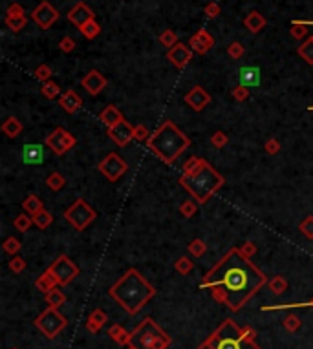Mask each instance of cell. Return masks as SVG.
<instances>
[{
    "label": "cell",
    "mask_w": 313,
    "mask_h": 349,
    "mask_svg": "<svg viewBox=\"0 0 313 349\" xmlns=\"http://www.w3.org/2000/svg\"><path fill=\"white\" fill-rule=\"evenodd\" d=\"M40 91H42V95L46 97V99H55V97L61 93V88H59L57 82H42V88H40Z\"/></svg>",
    "instance_id": "obj_36"
},
{
    "label": "cell",
    "mask_w": 313,
    "mask_h": 349,
    "mask_svg": "<svg viewBox=\"0 0 313 349\" xmlns=\"http://www.w3.org/2000/svg\"><path fill=\"white\" fill-rule=\"evenodd\" d=\"M35 79L37 81H40V82H48L50 81V77L53 75V72H52V68L48 66V64H40L37 70H35Z\"/></svg>",
    "instance_id": "obj_40"
},
{
    "label": "cell",
    "mask_w": 313,
    "mask_h": 349,
    "mask_svg": "<svg viewBox=\"0 0 313 349\" xmlns=\"http://www.w3.org/2000/svg\"><path fill=\"white\" fill-rule=\"evenodd\" d=\"M299 55L306 61V63L313 66V35L306 40V42H302L299 46Z\"/></svg>",
    "instance_id": "obj_30"
},
{
    "label": "cell",
    "mask_w": 313,
    "mask_h": 349,
    "mask_svg": "<svg viewBox=\"0 0 313 349\" xmlns=\"http://www.w3.org/2000/svg\"><path fill=\"white\" fill-rule=\"evenodd\" d=\"M189 251H191V254H193V256L200 258V256H202V254L207 251V247H205V243H203L202 239L196 238V239H193V241L189 243Z\"/></svg>",
    "instance_id": "obj_41"
},
{
    "label": "cell",
    "mask_w": 313,
    "mask_h": 349,
    "mask_svg": "<svg viewBox=\"0 0 313 349\" xmlns=\"http://www.w3.org/2000/svg\"><path fill=\"white\" fill-rule=\"evenodd\" d=\"M97 168H99V172H101L103 176H106L108 181H117V179L126 172V168L128 167H126V163L123 161L121 156H117L116 152H112L99 163V167Z\"/></svg>",
    "instance_id": "obj_10"
},
{
    "label": "cell",
    "mask_w": 313,
    "mask_h": 349,
    "mask_svg": "<svg viewBox=\"0 0 313 349\" xmlns=\"http://www.w3.org/2000/svg\"><path fill=\"white\" fill-rule=\"evenodd\" d=\"M189 44H191V49H193V52L203 55V53H207L209 49L214 46V38H212L211 33H207L205 29H198L196 33L189 38Z\"/></svg>",
    "instance_id": "obj_17"
},
{
    "label": "cell",
    "mask_w": 313,
    "mask_h": 349,
    "mask_svg": "<svg viewBox=\"0 0 313 349\" xmlns=\"http://www.w3.org/2000/svg\"><path fill=\"white\" fill-rule=\"evenodd\" d=\"M167 59H169L170 63L178 68V70H182V68H185L189 63H191V59H193V52H191V49H189L185 44L178 42L176 46H172V48L167 52Z\"/></svg>",
    "instance_id": "obj_16"
},
{
    "label": "cell",
    "mask_w": 313,
    "mask_h": 349,
    "mask_svg": "<svg viewBox=\"0 0 313 349\" xmlns=\"http://www.w3.org/2000/svg\"><path fill=\"white\" fill-rule=\"evenodd\" d=\"M46 146H50L53 154L63 156V154H66L68 150L75 146V137L64 128H55L46 139Z\"/></svg>",
    "instance_id": "obj_11"
},
{
    "label": "cell",
    "mask_w": 313,
    "mask_h": 349,
    "mask_svg": "<svg viewBox=\"0 0 313 349\" xmlns=\"http://www.w3.org/2000/svg\"><path fill=\"white\" fill-rule=\"evenodd\" d=\"M24 267H26V262L22 258H19V256H15V258L10 262V269L13 271V273H22Z\"/></svg>",
    "instance_id": "obj_54"
},
{
    "label": "cell",
    "mask_w": 313,
    "mask_h": 349,
    "mask_svg": "<svg viewBox=\"0 0 313 349\" xmlns=\"http://www.w3.org/2000/svg\"><path fill=\"white\" fill-rule=\"evenodd\" d=\"M299 318H297V316H288V318H286V327H288V329H297V327H299Z\"/></svg>",
    "instance_id": "obj_57"
},
{
    "label": "cell",
    "mask_w": 313,
    "mask_h": 349,
    "mask_svg": "<svg viewBox=\"0 0 313 349\" xmlns=\"http://www.w3.org/2000/svg\"><path fill=\"white\" fill-rule=\"evenodd\" d=\"M211 143H212L214 148H223V146L229 143V137H227L223 132H214L212 137H211Z\"/></svg>",
    "instance_id": "obj_44"
},
{
    "label": "cell",
    "mask_w": 313,
    "mask_h": 349,
    "mask_svg": "<svg viewBox=\"0 0 313 349\" xmlns=\"http://www.w3.org/2000/svg\"><path fill=\"white\" fill-rule=\"evenodd\" d=\"M270 287L273 289V292H277V294H282V292L286 291L288 283H286V280L282 276H275L273 280L270 282Z\"/></svg>",
    "instance_id": "obj_45"
},
{
    "label": "cell",
    "mask_w": 313,
    "mask_h": 349,
    "mask_svg": "<svg viewBox=\"0 0 313 349\" xmlns=\"http://www.w3.org/2000/svg\"><path fill=\"white\" fill-rule=\"evenodd\" d=\"M159 42H161V46H165V48H172V46H176L178 44V35L174 33L172 29H165L163 33L159 35Z\"/></svg>",
    "instance_id": "obj_35"
},
{
    "label": "cell",
    "mask_w": 313,
    "mask_h": 349,
    "mask_svg": "<svg viewBox=\"0 0 313 349\" xmlns=\"http://www.w3.org/2000/svg\"><path fill=\"white\" fill-rule=\"evenodd\" d=\"M264 283L265 276L249 258L240 249H231L203 278L202 287H211L218 302L226 304L231 311H238Z\"/></svg>",
    "instance_id": "obj_1"
},
{
    "label": "cell",
    "mask_w": 313,
    "mask_h": 349,
    "mask_svg": "<svg viewBox=\"0 0 313 349\" xmlns=\"http://www.w3.org/2000/svg\"><path fill=\"white\" fill-rule=\"evenodd\" d=\"M289 31H291L293 38H299V40H300V38H304L306 35H308V26L304 24V22H293Z\"/></svg>",
    "instance_id": "obj_42"
},
{
    "label": "cell",
    "mask_w": 313,
    "mask_h": 349,
    "mask_svg": "<svg viewBox=\"0 0 313 349\" xmlns=\"http://www.w3.org/2000/svg\"><path fill=\"white\" fill-rule=\"evenodd\" d=\"M244 26L249 29L251 33H260L262 29L265 28L264 15L258 13V11H251V13L247 15L246 19H244Z\"/></svg>",
    "instance_id": "obj_23"
},
{
    "label": "cell",
    "mask_w": 313,
    "mask_h": 349,
    "mask_svg": "<svg viewBox=\"0 0 313 349\" xmlns=\"http://www.w3.org/2000/svg\"><path fill=\"white\" fill-rule=\"evenodd\" d=\"M22 209H24V212H26V214H29V216H35V214H39L40 211H44L42 201H40L37 196H33V194L26 197L24 203H22Z\"/></svg>",
    "instance_id": "obj_26"
},
{
    "label": "cell",
    "mask_w": 313,
    "mask_h": 349,
    "mask_svg": "<svg viewBox=\"0 0 313 349\" xmlns=\"http://www.w3.org/2000/svg\"><path fill=\"white\" fill-rule=\"evenodd\" d=\"M240 84L246 88H255L260 84V68L258 66H242L238 70Z\"/></svg>",
    "instance_id": "obj_20"
},
{
    "label": "cell",
    "mask_w": 313,
    "mask_h": 349,
    "mask_svg": "<svg viewBox=\"0 0 313 349\" xmlns=\"http://www.w3.org/2000/svg\"><path fill=\"white\" fill-rule=\"evenodd\" d=\"M200 349H258L255 344V331L238 327L233 320H226Z\"/></svg>",
    "instance_id": "obj_3"
},
{
    "label": "cell",
    "mask_w": 313,
    "mask_h": 349,
    "mask_svg": "<svg viewBox=\"0 0 313 349\" xmlns=\"http://www.w3.org/2000/svg\"><path fill=\"white\" fill-rule=\"evenodd\" d=\"M66 17H68V20H70L73 26L82 28V26L86 24V22L94 20V11H92V8H88L84 2H77V4L73 6L72 10L68 11Z\"/></svg>",
    "instance_id": "obj_15"
},
{
    "label": "cell",
    "mask_w": 313,
    "mask_h": 349,
    "mask_svg": "<svg viewBox=\"0 0 313 349\" xmlns=\"http://www.w3.org/2000/svg\"><path fill=\"white\" fill-rule=\"evenodd\" d=\"M134 139H138V141H149L150 135H149V130H147V126H145V125L134 126Z\"/></svg>",
    "instance_id": "obj_52"
},
{
    "label": "cell",
    "mask_w": 313,
    "mask_h": 349,
    "mask_svg": "<svg viewBox=\"0 0 313 349\" xmlns=\"http://www.w3.org/2000/svg\"><path fill=\"white\" fill-rule=\"evenodd\" d=\"M110 296L125 307L126 313L136 315L141 307L154 296V289L136 269H130L119 282L110 289Z\"/></svg>",
    "instance_id": "obj_2"
},
{
    "label": "cell",
    "mask_w": 313,
    "mask_h": 349,
    "mask_svg": "<svg viewBox=\"0 0 313 349\" xmlns=\"http://www.w3.org/2000/svg\"><path fill=\"white\" fill-rule=\"evenodd\" d=\"M55 285H57V282H55V278H53L48 271L37 280V287H39L42 292H50L52 289H55Z\"/></svg>",
    "instance_id": "obj_32"
},
{
    "label": "cell",
    "mask_w": 313,
    "mask_h": 349,
    "mask_svg": "<svg viewBox=\"0 0 313 349\" xmlns=\"http://www.w3.org/2000/svg\"><path fill=\"white\" fill-rule=\"evenodd\" d=\"M6 17H24V8L20 4H10L8 10H6Z\"/></svg>",
    "instance_id": "obj_53"
},
{
    "label": "cell",
    "mask_w": 313,
    "mask_h": 349,
    "mask_svg": "<svg viewBox=\"0 0 313 349\" xmlns=\"http://www.w3.org/2000/svg\"><path fill=\"white\" fill-rule=\"evenodd\" d=\"M265 152L267 154H271V156H273V154H277L280 150V143H279V139H270V141H267V143H265Z\"/></svg>",
    "instance_id": "obj_55"
},
{
    "label": "cell",
    "mask_w": 313,
    "mask_h": 349,
    "mask_svg": "<svg viewBox=\"0 0 313 349\" xmlns=\"http://www.w3.org/2000/svg\"><path fill=\"white\" fill-rule=\"evenodd\" d=\"M110 336L116 340L117 344H130L132 335H128L121 325H114V327H110Z\"/></svg>",
    "instance_id": "obj_33"
},
{
    "label": "cell",
    "mask_w": 313,
    "mask_h": 349,
    "mask_svg": "<svg viewBox=\"0 0 313 349\" xmlns=\"http://www.w3.org/2000/svg\"><path fill=\"white\" fill-rule=\"evenodd\" d=\"M64 300H66V296H64L59 289H52L50 292H46V302H48L50 307H53V309H57V307L63 306Z\"/></svg>",
    "instance_id": "obj_31"
},
{
    "label": "cell",
    "mask_w": 313,
    "mask_h": 349,
    "mask_svg": "<svg viewBox=\"0 0 313 349\" xmlns=\"http://www.w3.org/2000/svg\"><path fill=\"white\" fill-rule=\"evenodd\" d=\"M31 19L37 22L40 29H50L59 19V11L53 8L50 2H40L33 11H31Z\"/></svg>",
    "instance_id": "obj_12"
},
{
    "label": "cell",
    "mask_w": 313,
    "mask_h": 349,
    "mask_svg": "<svg viewBox=\"0 0 313 349\" xmlns=\"http://www.w3.org/2000/svg\"><path fill=\"white\" fill-rule=\"evenodd\" d=\"M79 31H81V35L84 38L92 40V38H96L97 35L101 33V26L97 24L96 19H94V20H90V22H86V24L82 26V28H79Z\"/></svg>",
    "instance_id": "obj_29"
},
{
    "label": "cell",
    "mask_w": 313,
    "mask_h": 349,
    "mask_svg": "<svg viewBox=\"0 0 313 349\" xmlns=\"http://www.w3.org/2000/svg\"><path fill=\"white\" fill-rule=\"evenodd\" d=\"M2 132H4L8 137H17V135L22 132V125H20L19 119H15V117H8V119L2 123Z\"/></svg>",
    "instance_id": "obj_24"
},
{
    "label": "cell",
    "mask_w": 313,
    "mask_h": 349,
    "mask_svg": "<svg viewBox=\"0 0 313 349\" xmlns=\"http://www.w3.org/2000/svg\"><path fill=\"white\" fill-rule=\"evenodd\" d=\"M227 53H229V57L231 59H242V55L246 53V49H244V46H242L240 42H231L229 44V48H227Z\"/></svg>",
    "instance_id": "obj_47"
},
{
    "label": "cell",
    "mask_w": 313,
    "mask_h": 349,
    "mask_svg": "<svg viewBox=\"0 0 313 349\" xmlns=\"http://www.w3.org/2000/svg\"><path fill=\"white\" fill-rule=\"evenodd\" d=\"M205 159H202V158H191L189 161H185V165H183V176H194V174L200 170V168L205 165Z\"/></svg>",
    "instance_id": "obj_27"
},
{
    "label": "cell",
    "mask_w": 313,
    "mask_h": 349,
    "mask_svg": "<svg viewBox=\"0 0 313 349\" xmlns=\"http://www.w3.org/2000/svg\"><path fill=\"white\" fill-rule=\"evenodd\" d=\"M59 49L63 53H72L75 49V40L72 37H63V40L59 42Z\"/></svg>",
    "instance_id": "obj_50"
},
{
    "label": "cell",
    "mask_w": 313,
    "mask_h": 349,
    "mask_svg": "<svg viewBox=\"0 0 313 349\" xmlns=\"http://www.w3.org/2000/svg\"><path fill=\"white\" fill-rule=\"evenodd\" d=\"M97 212L88 205L84 200H77L72 207L64 211V218L75 230H84L92 221L96 220Z\"/></svg>",
    "instance_id": "obj_7"
},
{
    "label": "cell",
    "mask_w": 313,
    "mask_h": 349,
    "mask_svg": "<svg viewBox=\"0 0 313 349\" xmlns=\"http://www.w3.org/2000/svg\"><path fill=\"white\" fill-rule=\"evenodd\" d=\"M22 161L26 165H42L44 161V144L39 143H31V144H24L22 148Z\"/></svg>",
    "instance_id": "obj_19"
},
{
    "label": "cell",
    "mask_w": 313,
    "mask_h": 349,
    "mask_svg": "<svg viewBox=\"0 0 313 349\" xmlns=\"http://www.w3.org/2000/svg\"><path fill=\"white\" fill-rule=\"evenodd\" d=\"M53 221V216L48 211H40L39 214L33 216V223L39 227V229H48Z\"/></svg>",
    "instance_id": "obj_34"
},
{
    "label": "cell",
    "mask_w": 313,
    "mask_h": 349,
    "mask_svg": "<svg viewBox=\"0 0 313 349\" xmlns=\"http://www.w3.org/2000/svg\"><path fill=\"white\" fill-rule=\"evenodd\" d=\"M48 273L55 278L57 285H66L79 274V267L68 256H59L55 262L50 265Z\"/></svg>",
    "instance_id": "obj_9"
},
{
    "label": "cell",
    "mask_w": 313,
    "mask_h": 349,
    "mask_svg": "<svg viewBox=\"0 0 313 349\" xmlns=\"http://www.w3.org/2000/svg\"><path fill=\"white\" fill-rule=\"evenodd\" d=\"M26 17H6V26L13 31V33H19L20 29L26 26Z\"/></svg>",
    "instance_id": "obj_37"
},
{
    "label": "cell",
    "mask_w": 313,
    "mask_h": 349,
    "mask_svg": "<svg viewBox=\"0 0 313 349\" xmlns=\"http://www.w3.org/2000/svg\"><path fill=\"white\" fill-rule=\"evenodd\" d=\"M130 349H134V347H130Z\"/></svg>",
    "instance_id": "obj_58"
},
{
    "label": "cell",
    "mask_w": 313,
    "mask_h": 349,
    "mask_svg": "<svg viewBox=\"0 0 313 349\" xmlns=\"http://www.w3.org/2000/svg\"><path fill=\"white\" fill-rule=\"evenodd\" d=\"M31 223H33V216H29V214H20L19 218L13 221L15 229L20 230V232H26V230H29Z\"/></svg>",
    "instance_id": "obj_38"
},
{
    "label": "cell",
    "mask_w": 313,
    "mask_h": 349,
    "mask_svg": "<svg viewBox=\"0 0 313 349\" xmlns=\"http://www.w3.org/2000/svg\"><path fill=\"white\" fill-rule=\"evenodd\" d=\"M35 324L48 338H55V335L66 327V318L61 313L55 311L53 307H50L35 320Z\"/></svg>",
    "instance_id": "obj_8"
},
{
    "label": "cell",
    "mask_w": 313,
    "mask_h": 349,
    "mask_svg": "<svg viewBox=\"0 0 313 349\" xmlns=\"http://www.w3.org/2000/svg\"><path fill=\"white\" fill-rule=\"evenodd\" d=\"M203 13L207 15L209 19H216L218 15L222 13V8H220L218 2H209V4L203 8Z\"/></svg>",
    "instance_id": "obj_48"
},
{
    "label": "cell",
    "mask_w": 313,
    "mask_h": 349,
    "mask_svg": "<svg viewBox=\"0 0 313 349\" xmlns=\"http://www.w3.org/2000/svg\"><path fill=\"white\" fill-rule=\"evenodd\" d=\"M81 86L84 88L90 95H97V93H101L106 88V79L103 77V73H99L97 70H90V72L81 79Z\"/></svg>",
    "instance_id": "obj_14"
},
{
    "label": "cell",
    "mask_w": 313,
    "mask_h": 349,
    "mask_svg": "<svg viewBox=\"0 0 313 349\" xmlns=\"http://www.w3.org/2000/svg\"><path fill=\"white\" fill-rule=\"evenodd\" d=\"M105 322H106V315L101 311V309H96V311H92L90 318H88V322H86V327H88V331H92V333H97L99 327H101Z\"/></svg>",
    "instance_id": "obj_25"
},
{
    "label": "cell",
    "mask_w": 313,
    "mask_h": 349,
    "mask_svg": "<svg viewBox=\"0 0 313 349\" xmlns=\"http://www.w3.org/2000/svg\"><path fill=\"white\" fill-rule=\"evenodd\" d=\"M59 105L63 106V108L68 112V114H75L77 110H81L82 99L79 97L77 91L68 90V91H64L63 95H61V99H59Z\"/></svg>",
    "instance_id": "obj_21"
},
{
    "label": "cell",
    "mask_w": 313,
    "mask_h": 349,
    "mask_svg": "<svg viewBox=\"0 0 313 349\" xmlns=\"http://www.w3.org/2000/svg\"><path fill=\"white\" fill-rule=\"evenodd\" d=\"M196 211H198V205L194 201H185V203H182V207H180V212H182L183 218H193V216L196 214Z\"/></svg>",
    "instance_id": "obj_43"
},
{
    "label": "cell",
    "mask_w": 313,
    "mask_h": 349,
    "mask_svg": "<svg viewBox=\"0 0 313 349\" xmlns=\"http://www.w3.org/2000/svg\"><path fill=\"white\" fill-rule=\"evenodd\" d=\"M233 97H235V101H238V103H244V101L249 97V88L246 86H236L235 90H233Z\"/></svg>",
    "instance_id": "obj_51"
},
{
    "label": "cell",
    "mask_w": 313,
    "mask_h": 349,
    "mask_svg": "<svg viewBox=\"0 0 313 349\" xmlns=\"http://www.w3.org/2000/svg\"><path fill=\"white\" fill-rule=\"evenodd\" d=\"M66 185V179H64V176L63 174H59V172H53V174H50L48 177H46V187L50 188V190H53V192H59L61 188Z\"/></svg>",
    "instance_id": "obj_28"
},
{
    "label": "cell",
    "mask_w": 313,
    "mask_h": 349,
    "mask_svg": "<svg viewBox=\"0 0 313 349\" xmlns=\"http://www.w3.org/2000/svg\"><path fill=\"white\" fill-rule=\"evenodd\" d=\"M169 344L170 338L150 318H145L130 336V347L134 349H165Z\"/></svg>",
    "instance_id": "obj_6"
},
{
    "label": "cell",
    "mask_w": 313,
    "mask_h": 349,
    "mask_svg": "<svg viewBox=\"0 0 313 349\" xmlns=\"http://www.w3.org/2000/svg\"><path fill=\"white\" fill-rule=\"evenodd\" d=\"M185 103H187L194 112H202L203 108L211 103V95H209L202 86H194L193 90L185 95Z\"/></svg>",
    "instance_id": "obj_18"
},
{
    "label": "cell",
    "mask_w": 313,
    "mask_h": 349,
    "mask_svg": "<svg viewBox=\"0 0 313 349\" xmlns=\"http://www.w3.org/2000/svg\"><path fill=\"white\" fill-rule=\"evenodd\" d=\"M99 119H101L103 125H106L108 128H114L117 123H121V121H123V114H121V112L117 110L114 105H110V106H106L105 110L101 112Z\"/></svg>",
    "instance_id": "obj_22"
},
{
    "label": "cell",
    "mask_w": 313,
    "mask_h": 349,
    "mask_svg": "<svg viewBox=\"0 0 313 349\" xmlns=\"http://www.w3.org/2000/svg\"><path fill=\"white\" fill-rule=\"evenodd\" d=\"M187 146H189V139L170 121L163 123L158 128V132H154L149 139V148L158 158L163 159L165 163H172Z\"/></svg>",
    "instance_id": "obj_4"
},
{
    "label": "cell",
    "mask_w": 313,
    "mask_h": 349,
    "mask_svg": "<svg viewBox=\"0 0 313 349\" xmlns=\"http://www.w3.org/2000/svg\"><path fill=\"white\" fill-rule=\"evenodd\" d=\"M174 267H176V271H178V273L187 274V273H191V271H193V262H191L189 258H180Z\"/></svg>",
    "instance_id": "obj_49"
},
{
    "label": "cell",
    "mask_w": 313,
    "mask_h": 349,
    "mask_svg": "<svg viewBox=\"0 0 313 349\" xmlns=\"http://www.w3.org/2000/svg\"><path fill=\"white\" fill-rule=\"evenodd\" d=\"M2 249H4V253L8 254H17L20 251V241L15 236H10V238L4 239V243H2Z\"/></svg>",
    "instance_id": "obj_39"
},
{
    "label": "cell",
    "mask_w": 313,
    "mask_h": 349,
    "mask_svg": "<svg viewBox=\"0 0 313 349\" xmlns=\"http://www.w3.org/2000/svg\"><path fill=\"white\" fill-rule=\"evenodd\" d=\"M223 177L214 170V168L205 163L194 176H182L180 185H182L189 194H193L198 203H205L216 190L223 187Z\"/></svg>",
    "instance_id": "obj_5"
},
{
    "label": "cell",
    "mask_w": 313,
    "mask_h": 349,
    "mask_svg": "<svg viewBox=\"0 0 313 349\" xmlns=\"http://www.w3.org/2000/svg\"><path fill=\"white\" fill-rule=\"evenodd\" d=\"M108 135L112 137V141L117 144V146H126L134 139V126L128 125L125 119L117 123L114 128H108Z\"/></svg>",
    "instance_id": "obj_13"
},
{
    "label": "cell",
    "mask_w": 313,
    "mask_h": 349,
    "mask_svg": "<svg viewBox=\"0 0 313 349\" xmlns=\"http://www.w3.org/2000/svg\"><path fill=\"white\" fill-rule=\"evenodd\" d=\"M240 253L246 256V258H249V256H253V254L256 253V247H255V243H246L244 247L240 249Z\"/></svg>",
    "instance_id": "obj_56"
},
{
    "label": "cell",
    "mask_w": 313,
    "mask_h": 349,
    "mask_svg": "<svg viewBox=\"0 0 313 349\" xmlns=\"http://www.w3.org/2000/svg\"><path fill=\"white\" fill-rule=\"evenodd\" d=\"M300 232H302L308 239H313V216H308V218L300 223Z\"/></svg>",
    "instance_id": "obj_46"
}]
</instances>
